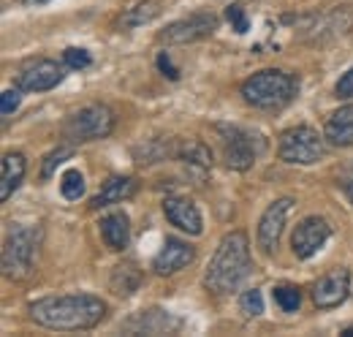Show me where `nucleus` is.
Here are the masks:
<instances>
[{"mask_svg":"<svg viewBox=\"0 0 353 337\" xmlns=\"http://www.w3.org/2000/svg\"><path fill=\"white\" fill-rule=\"evenodd\" d=\"M30 318L57 332H88L106 318V302L92 294H60L30 302Z\"/></svg>","mask_w":353,"mask_h":337,"instance_id":"obj_1","label":"nucleus"},{"mask_svg":"<svg viewBox=\"0 0 353 337\" xmlns=\"http://www.w3.org/2000/svg\"><path fill=\"white\" fill-rule=\"evenodd\" d=\"M250 269H253V261H250L248 234L245 231H231L215 248V256H212V261L204 272V286L218 296L231 294L250 275Z\"/></svg>","mask_w":353,"mask_h":337,"instance_id":"obj_2","label":"nucleus"},{"mask_svg":"<svg viewBox=\"0 0 353 337\" xmlns=\"http://www.w3.org/2000/svg\"><path fill=\"white\" fill-rule=\"evenodd\" d=\"M299 93V82L294 74L280 68H264L256 71L250 79L242 82V98L256 109H283L288 106Z\"/></svg>","mask_w":353,"mask_h":337,"instance_id":"obj_3","label":"nucleus"},{"mask_svg":"<svg viewBox=\"0 0 353 337\" xmlns=\"http://www.w3.org/2000/svg\"><path fill=\"white\" fill-rule=\"evenodd\" d=\"M41 245V229L11 223L3 242V275L8 280H25L36 269V256Z\"/></svg>","mask_w":353,"mask_h":337,"instance_id":"obj_4","label":"nucleus"},{"mask_svg":"<svg viewBox=\"0 0 353 337\" xmlns=\"http://www.w3.org/2000/svg\"><path fill=\"white\" fill-rule=\"evenodd\" d=\"M114 112L103 104H88L82 106L79 112L68 115L65 123H63V136L71 142V144H85V142H98V139H106L112 131H114Z\"/></svg>","mask_w":353,"mask_h":337,"instance_id":"obj_5","label":"nucleus"},{"mask_svg":"<svg viewBox=\"0 0 353 337\" xmlns=\"http://www.w3.org/2000/svg\"><path fill=\"white\" fill-rule=\"evenodd\" d=\"M223 142V158H225V166L234 168V171H248V168L256 164V158L264 153V139L248 128L239 126H218Z\"/></svg>","mask_w":353,"mask_h":337,"instance_id":"obj_6","label":"nucleus"},{"mask_svg":"<svg viewBox=\"0 0 353 337\" xmlns=\"http://www.w3.org/2000/svg\"><path fill=\"white\" fill-rule=\"evenodd\" d=\"M323 139L315 128L310 126H296L288 128L280 133L277 142V155L285 164H296V166H310L318 164L323 158Z\"/></svg>","mask_w":353,"mask_h":337,"instance_id":"obj_7","label":"nucleus"},{"mask_svg":"<svg viewBox=\"0 0 353 337\" xmlns=\"http://www.w3.org/2000/svg\"><path fill=\"white\" fill-rule=\"evenodd\" d=\"M218 25H221V19L212 11H199V14H190L185 19H176L172 25H166L158 39L163 44H172V46H182V44L210 39L218 30Z\"/></svg>","mask_w":353,"mask_h":337,"instance_id":"obj_8","label":"nucleus"},{"mask_svg":"<svg viewBox=\"0 0 353 337\" xmlns=\"http://www.w3.org/2000/svg\"><path fill=\"white\" fill-rule=\"evenodd\" d=\"M63 77H65V68L57 60L39 57V60H30L28 66L19 68L17 87L22 93H46V90H52V87L63 82Z\"/></svg>","mask_w":353,"mask_h":337,"instance_id":"obj_9","label":"nucleus"},{"mask_svg":"<svg viewBox=\"0 0 353 337\" xmlns=\"http://www.w3.org/2000/svg\"><path fill=\"white\" fill-rule=\"evenodd\" d=\"M329 237H332L329 220L321 218V215H310V218H305L294 229V234H291V251H294L296 258H310V256H315V253L326 245Z\"/></svg>","mask_w":353,"mask_h":337,"instance_id":"obj_10","label":"nucleus"},{"mask_svg":"<svg viewBox=\"0 0 353 337\" xmlns=\"http://www.w3.org/2000/svg\"><path fill=\"white\" fill-rule=\"evenodd\" d=\"M291 207H294V199H274L261 215V220H259V248L264 256H272L277 251Z\"/></svg>","mask_w":353,"mask_h":337,"instance_id":"obj_11","label":"nucleus"},{"mask_svg":"<svg viewBox=\"0 0 353 337\" xmlns=\"http://www.w3.org/2000/svg\"><path fill=\"white\" fill-rule=\"evenodd\" d=\"M351 294V272L345 267L332 269L329 275H323L315 286H312V302L321 310H332L340 307Z\"/></svg>","mask_w":353,"mask_h":337,"instance_id":"obj_12","label":"nucleus"},{"mask_svg":"<svg viewBox=\"0 0 353 337\" xmlns=\"http://www.w3.org/2000/svg\"><path fill=\"white\" fill-rule=\"evenodd\" d=\"M193 258H196V248L193 245H188L185 240L169 237L163 242V248L155 253V258H152V272L155 275H174L179 269H185Z\"/></svg>","mask_w":353,"mask_h":337,"instance_id":"obj_13","label":"nucleus"},{"mask_svg":"<svg viewBox=\"0 0 353 337\" xmlns=\"http://www.w3.org/2000/svg\"><path fill=\"white\" fill-rule=\"evenodd\" d=\"M163 212H166V218H169L172 226H176L179 231H185L190 237H199L204 231L201 212H199V207L188 196H169L163 202Z\"/></svg>","mask_w":353,"mask_h":337,"instance_id":"obj_14","label":"nucleus"},{"mask_svg":"<svg viewBox=\"0 0 353 337\" xmlns=\"http://www.w3.org/2000/svg\"><path fill=\"white\" fill-rule=\"evenodd\" d=\"M182 327V321L174 318L172 313L166 310H141L136 313L131 321L125 324V332H133V335H172Z\"/></svg>","mask_w":353,"mask_h":337,"instance_id":"obj_15","label":"nucleus"},{"mask_svg":"<svg viewBox=\"0 0 353 337\" xmlns=\"http://www.w3.org/2000/svg\"><path fill=\"white\" fill-rule=\"evenodd\" d=\"M139 191V182L133 177L125 174H114L103 182V188L98 191V196H92L90 207L92 210H101V207H112V204H123L125 199H131L133 193Z\"/></svg>","mask_w":353,"mask_h":337,"instance_id":"obj_16","label":"nucleus"},{"mask_svg":"<svg viewBox=\"0 0 353 337\" xmlns=\"http://www.w3.org/2000/svg\"><path fill=\"white\" fill-rule=\"evenodd\" d=\"M176 161L188 168L190 174H196L199 180H204V177L212 171V153H210V147H207L204 142H199V139L182 142L179 150H176Z\"/></svg>","mask_w":353,"mask_h":337,"instance_id":"obj_17","label":"nucleus"},{"mask_svg":"<svg viewBox=\"0 0 353 337\" xmlns=\"http://www.w3.org/2000/svg\"><path fill=\"white\" fill-rule=\"evenodd\" d=\"M101 237L109 251H125L131 240V220L125 212H109L101 218Z\"/></svg>","mask_w":353,"mask_h":337,"instance_id":"obj_18","label":"nucleus"},{"mask_svg":"<svg viewBox=\"0 0 353 337\" xmlns=\"http://www.w3.org/2000/svg\"><path fill=\"white\" fill-rule=\"evenodd\" d=\"M176 150H179V144L174 139L158 136V139H147L144 144H139L133 150V158H136L139 166H152V164H161L166 158H176Z\"/></svg>","mask_w":353,"mask_h":337,"instance_id":"obj_19","label":"nucleus"},{"mask_svg":"<svg viewBox=\"0 0 353 337\" xmlns=\"http://www.w3.org/2000/svg\"><path fill=\"white\" fill-rule=\"evenodd\" d=\"M323 136H326V142L334 144V147H351L353 144V104L351 106L337 109V112L326 120Z\"/></svg>","mask_w":353,"mask_h":337,"instance_id":"obj_20","label":"nucleus"},{"mask_svg":"<svg viewBox=\"0 0 353 337\" xmlns=\"http://www.w3.org/2000/svg\"><path fill=\"white\" fill-rule=\"evenodd\" d=\"M25 155L22 153H6L3 155V177H0V202H8L14 196V191L22 185L25 180Z\"/></svg>","mask_w":353,"mask_h":337,"instance_id":"obj_21","label":"nucleus"},{"mask_svg":"<svg viewBox=\"0 0 353 337\" xmlns=\"http://www.w3.org/2000/svg\"><path fill=\"white\" fill-rule=\"evenodd\" d=\"M141 280H144L141 269H139L133 261H123V264H117V267L112 269L109 289H112L114 296H123V299H125V296H131L133 291H139Z\"/></svg>","mask_w":353,"mask_h":337,"instance_id":"obj_22","label":"nucleus"},{"mask_svg":"<svg viewBox=\"0 0 353 337\" xmlns=\"http://www.w3.org/2000/svg\"><path fill=\"white\" fill-rule=\"evenodd\" d=\"M161 14V3L158 0H139L136 6L125 8L120 14V28H141L147 22H152Z\"/></svg>","mask_w":353,"mask_h":337,"instance_id":"obj_23","label":"nucleus"},{"mask_svg":"<svg viewBox=\"0 0 353 337\" xmlns=\"http://www.w3.org/2000/svg\"><path fill=\"white\" fill-rule=\"evenodd\" d=\"M60 193H63V199H68V202H77V199L85 196V177H82L79 168H68V171L60 177Z\"/></svg>","mask_w":353,"mask_h":337,"instance_id":"obj_24","label":"nucleus"},{"mask_svg":"<svg viewBox=\"0 0 353 337\" xmlns=\"http://www.w3.org/2000/svg\"><path fill=\"white\" fill-rule=\"evenodd\" d=\"M272 299L277 302V307H280L283 313H296V310H299V305H302V291H299L296 286L283 283V286H274Z\"/></svg>","mask_w":353,"mask_h":337,"instance_id":"obj_25","label":"nucleus"},{"mask_svg":"<svg viewBox=\"0 0 353 337\" xmlns=\"http://www.w3.org/2000/svg\"><path fill=\"white\" fill-rule=\"evenodd\" d=\"M239 313L245 318H259L264 313V296L259 289H248L245 294L239 296Z\"/></svg>","mask_w":353,"mask_h":337,"instance_id":"obj_26","label":"nucleus"},{"mask_svg":"<svg viewBox=\"0 0 353 337\" xmlns=\"http://www.w3.org/2000/svg\"><path fill=\"white\" fill-rule=\"evenodd\" d=\"M63 60H65L68 68H77V71L88 68L90 63H92V57H90L88 49H79V46H68V49L63 52Z\"/></svg>","mask_w":353,"mask_h":337,"instance_id":"obj_27","label":"nucleus"},{"mask_svg":"<svg viewBox=\"0 0 353 337\" xmlns=\"http://www.w3.org/2000/svg\"><path fill=\"white\" fill-rule=\"evenodd\" d=\"M68 158H71V147H57V150H52V153L44 158L41 177H52V174H54V168L60 166L63 161H68Z\"/></svg>","mask_w":353,"mask_h":337,"instance_id":"obj_28","label":"nucleus"},{"mask_svg":"<svg viewBox=\"0 0 353 337\" xmlns=\"http://www.w3.org/2000/svg\"><path fill=\"white\" fill-rule=\"evenodd\" d=\"M225 19L231 22V30H236L239 36H242V33H248V28H250V22H248V17H245V8H242V6H228V8H225Z\"/></svg>","mask_w":353,"mask_h":337,"instance_id":"obj_29","label":"nucleus"},{"mask_svg":"<svg viewBox=\"0 0 353 337\" xmlns=\"http://www.w3.org/2000/svg\"><path fill=\"white\" fill-rule=\"evenodd\" d=\"M22 90L17 87V90H6L3 93V98H0V112H3V117H8V115H14L17 109H19V101H22V95H19Z\"/></svg>","mask_w":353,"mask_h":337,"instance_id":"obj_30","label":"nucleus"},{"mask_svg":"<svg viewBox=\"0 0 353 337\" xmlns=\"http://www.w3.org/2000/svg\"><path fill=\"white\" fill-rule=\"evenodd\" d=\"M334 95L343 98V101H351L353 98V68L340 77V82H337V87H334Z\"/></svg>","mask_w":353,"mask_h":337,"instance_id":"obj_31","label":"nucleus"},{"mask_svg":"<svg viewBox=\"0 0 353 337\" xmlns=\"http://www.w3.org/2000/svg\"><path fill=\"white\" fill-rule=\"evenodd\" d=\"M158 68L163 71V77H169V79H179V71L174 68V63H172L169 52H161V55H158Z\"/></svg>","mask_w":353,"mask_h":337,"instance_id":"obj_32","label":"nucleus"},{"mask_svg":"<svg viewBox=\"0 0 353 337\" xmlns=\"http://www.w3.org/2000/svg\"><path fill=\"white\" fill-rule=\"evenodd\" d=\"M343 191H345V196L351 199V204H353V166L351 168H345L343 174H340V182H337Z\"/></svg>","mask_w":353,"mask_h":337,"instance_id":"obj_33","label":"nucleus"},{"mask_svg":"<svg viewBox=\"0 0 353 337\" xmlns=\"http://www.w3.org/2000/svg\"><path fill=\"white\" fill-rule=\"evenodd\" d=\"M22 3H28V6H44L49 0H22Z\"/></svg>","mask_w":353,"mask_h":337,"instance_id":"obj_34","label":"nucleus"}]
</instances>
